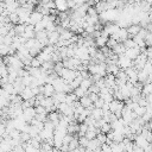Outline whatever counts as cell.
<instances>
[{"label": "cell", "mask_w": 152, "mask_h": 152, "mask_svg": "<svg viewBox=\"0 0 152 152\" xmlns=\"http://www.w3.org/2000/svg\"><path fill=\"white\" fill-rule=\"evenodd\" d=\"M116 64H118V66H119L121 70H126V69L133 66V61L129 59L128 57H126V56L122 53V55L118 56V62H116Z\"/></svg>", "instance_id": "cell-1"}, {"label": "cell", "mask_w": 152, "mask_h": 152, "mask_svg": "<svg viewBox=\"0 0 152 152\" xmlns=\"http://www.w3.org/2000/svg\"><path fill=\"white\" fill-rule=\"evenodd\" d=\"M108 106H109V112L115 114V113H121L125 103H124V101H119V100H115L114 99L113 101H110L108 103Z\"/></svg>", "instance_id": "cell-2"}, {"label": "cell", "mask_w": 152, "mask_h": 152, "mask_svg": "<svg viewBox=\"0 0 152 152\" xmlns=\"http://www.w3.org/2000/svg\"><path fill=\"white\" fill-rule=\"evenodd\" d=\"M140 53H141V50H140L138 46H134V48H131V49H126V51H125L124 55H125L126 57H128L129 59L134 61Z\"/></svg>", "instance_id": "cell-3"}, {"label": "cell", "mask_w": 152, "mask_h": 152, "mask_svg": "<svg viewBox=\"0 0 152 152\" xmlns=\"http://www.w3.org/2000/svg\"><path fill=\"white\" fill-rule=\"evenodd\" d=\"M36 116V110H34V107H28V108H25L23 110V118L25 120V122L30 124V121Z\"/></svg>", "instance_id": "cell-4"}, {"label": "cell", "mask_w": 152, "mask_h": 152, "mask_svg": "<svg viewBox=\"0 0 152 152\" xmlns=\"http://www.w3.org/2000/svg\"><path fill=\"white\" fill-rule=\"evenodd\" d=\"M43 17H44V15H43L42 13H39L38 11H32V12L30 13V18H28V24H31V25H36L37 23L42 21Z\"/></svg>", "instance_id": "cell-5"}, {"label": "cell", "mask_w": 152, "mask_h": 152, "mask_svg": "<svg viewBox=\"0 0 152 152\" xmlns=\"http://www.w3.org/2000/svg\"><path fill=\"white\" fill-rule=\"evenodd\" d=\"M119 28H120V27H119L116 24H114V23H109V24H106L104 27H103L102 30H103V32H106V33L110 37V36H113Z\"/></svg>", "instance_id": "cell-6"}, {"label": "cell", "mask_w": 152, "mask_h": 152, "mask_svg": "<svg viewBox=\"0 0 152 152\" xmlns=\"http://www.w3.org/2000/svg\"><path fill=\"white\" fill-rule=\"evenodd\" d=\"M55 93H56V91H55V88H53V86H52L51 83H45V84L43 86V91H42V94H43L45 97H52Z\"/></svg>", "instance_id": "cell-7"}, {"label": "cell", "mask_w": 152, "mask_h": 152, "mask_svg": "<svg viewBox=\"0 0 152 152\" xmlns=\"http://www.w3.org/2000/svg\"><path fill=\"white\" fill-rule=\"evenodd\" d=\"M19 95L23 99V101H28V100H31V99L34 97V94H33V91H32V89L30 87H25L24 90Z\"/></svg>", "instance_id": "cell-8"}, {"label": "cell", "mask_w": 152, "mask_h": 152, "mask_svg": "<svg viewBox=\"0 0 152 152\" xmlns=\"http://www.w3.org/2000/svg\"><path fill=\"white\" fill-rule=\"evenodd\" d=\"M134 144H135L137 146H139V147H141V148L144 150L145 147H147V146H148V144H150V142H148L144 137H141L140 134H137V135H135V138H134Z\"/></svg>", "instance_id": "cell-9"}, {"label": "cell", "mask_w": 152, "mask_h": 152, "mask_svg": "<svg viewBox=\"0 0 152 152\" xmlns=\"http://www.w3.org/2000/svg\"><path fill=\"white\" fill-rule=\"evenodd\" d=\"M59 40V33L57 31H53V32H50L48 33V42H49V45H56Z\"/></svg>", "instance_id": "cell-10"}, {"label": "cell", "mask_w": 152, "mask_h": 152, "mask_svg": "<svg viewBox=\"0 0 152 152\" xmlns=\"http://www.w3.org/2000/svg\"><path fill=\"white\" fill-rule=\"evenodd\" d=\"M125 51H126V48L124 46L122 43H118V44L112 49V52H113L114 55H116V56H120V55L125 53Z\"/></svg>", "instance_id": "cell-11"}, {"label": "cell", "mask_w": 152, "mask_h": 152, "mask_svg": "<svg viewBox=\"0 0 152 152\" xmlns=\"http://www.w3.org/2000/svg\"><path fill=\"white\" fill-rule=\"evenodd\" d=\"M140 26L139 25H129L128 27H127V32H128V36L129 37H134V36H137L138 33H139V31H140Z\"/></svg>", "instance_id": "cell-12"}, {"label": "cell", "mask_w": 152, "mask_h": 152, "mask_svg": "<svg viewBox=\"0 0 152 152\" xmlns=\"http://www.w3.org/2000/svg\"><path fill=\"white\" fill-rule=\"evenodd\" d=\"M103 113H104V112L102 110V108H94V109L91 110V114H90V116L97 121V120L102 119V116H103Z\"/></svg>", "instance_id": "cell-13"}, {"label": "cell", "mask_w": 152, "mask_h": 152, "mask_svg": "<svg viewBox=\"0 0 152 152\" xmlns=\"http://www.w3.org/2000/svg\"><path fill=\"white\" fill-rule=\"evenodd\" d=\"M107 39L108 37H104V36H100L97 38H95V46H99V48H103L106 46V43H107Z\"/></svg>", "instance_id": "cell-14"}, {"label": "cell", "mask_w": 152, "mask_h": 152, "mask_svg": "<svg viewBox=\"0 0 152 152\" xmlns=\"http://www.w3.org/2000/svg\"><path fill=\"white\" fill-rule=\"evenodd\" d=\"M13 31H14L15 36H21L25 32V25L24 24H17L13 26Z\"/></svg>", "instance_id": "cell-15"}, {"label": "cell", "mask_w": 152, "mask_h": 152, "mask_svg": "<svg viewBox=\"0 0 152 152\" xmlns=\"http://www.w3.org/2000/svg\"><path fill=\"white\" fill-rule=\"evenodd\" d=\"M99 147H101V144L97 141L96 138L89 140V144H88V146H87V148H89V150H91V151H95V150L99 148Z\"/></svg>", "instance_id": "cell-16"}, {"label": "cell", "mask_w": 152, "mask_h": 152, "mask_svg": "<svg viewBox=\"0 0 152 152\" xmlns=\"http://www.w3.org/2000/svg\"><path fill=\"white\" fill-rule=\"evenodd\" d=\"M133 112L137 114V116H138V118H141V116L145 114V112H146V107H142V106H139V104H137V106L134 107Z\"/></svg>", "instance_id": "cell-17"}, {"label": "cell", "mask_w": 152, "mask_h": 152, "mask_svg": "<svg viewBox=\"0 0 152 152\" xmlns=\"http://www.w3.org/2000/svg\"><path fill=\"white\" fill-rule=\"evenodd\" d=\"M8 21H10L12 25H17V24H19V15H18L15 12L10 13V14H8Z\"/></svg>", "instance_id": "cell-18"}, {"label": "cell", "mask_w": 152, "mask_h": 152, "mask_svg": "<svg viewBox=\"0 0 152 152\" xmlns=\"http://www.w3.org/2000/svg\"><path fill=\"white\" fill-rule=\"evenodd\" d=\"M91 84H93V81H91L90 78H83L82 82H81V84H80V87H81L82 89H84V90L88 91V89L90 88Z\"/></svg>", "instance_id": "cell-19"}, {"label": "cell", "mask_w": 152, "mask_h": 152, "mask_svg": "<svg viewBox=\"0 0 152 152\" xmlns=\"http://www.w3.org/2000/svg\"><path fill=\"white\" fill-rule=\"evenodd\" d=\"M74 94L77 96V99H81V97H83V96H87V95H88V91L84 90V89H82L81 87H78V88H76V89L74 90Z\"/></svg>", "instance_id": "cell-20"}, {"label": "cell", "mask_w": 152, "mask_h": 152, "mask_svg": "<svg viewBox=\"0 0 152 152\" xmlns=\"http://www.w3.org/2000/svg\"><path fill=\"white\" fill-rule=\"evenodd\" d=\"M77 101V96L74 94V93H69L66 94V97H65V103L66 104H71L72 102Z\"/></svg>", "instance_id": "cell-21"}, {"label": "cell", "mask_w": 152, "mask_h": 152, "mask_svg": "<svg viewBox=\"0 0 152 152\" xmlns=\"http://www.w3.org/2000/svg\"><path fill=\"white\" fill-rule=\"evenodd\" d=\"M80 145H78V138L77 137H74L72 138V140L69 142V145H68V147H69V151H72V150H75V148H77Z\"/></svg>", "instance_id": "cell-22"}, {"label": "cell", "mask_w": 152, "mask_h": 152, "mask_svg": "<svg viewBox=\"0 0 152 152\" xmlns=\"http://www.w3.org/2000/svg\"><path fill=\"white\" fill-rule=\"evenodd\" d=\"M8 52H10V46L8 45H6V44H0V56L1 57H5V56H7L8 55Z\"/></svg>", "instance_id": "cell-23"}, {"label": "cell", "mask_w": 152, "mask_h": 152, "mask_svg": "<svg viewBox=\"0 0 152 152\" xmlns=\"http://www.w3.org/2000/svg\"><path fill=\"white\" fill-rule=\"evenodd\" d=\"M87 15L88 17H99V13L94 6H89L87 10Z\"/></svg>", "instance_id": "cell-24"}, {"label": "cell", "mask_w": 152, "mask_h": 152, "mask_svg": "<svg viewBox=\"0 0 152 152\" xmlns=\"http://www.w3.org/2000/svg\"><path fill=\"white\" fill-rule=\"evenodd\" d=\"M96 139H97V141L102 145V144H106V141H107V135H106L104 133H102V132H99V133L96 134Z\"/></svg>", "instance_id": "cell-25"}, {"label": "cell", "mask_w": 152, "mask_h": 152, "mask_svg": "<svg viewBox=\"0 0 152 152\" xmlns=\"http://www.w3.org/2000/svg\"><path fill=\"white\" fill-rule=\"evenodd\" d=\"M88 144H89V140H88V139H87L84 135L78 138V145H80L81 147H83V148H87Z\"/></svg>", "instance_id": "cell-26"}, {"label": "cell", "mask_w": 152, "mask_h": 152, "mask_svg": "<svg viewBox=\"0 0 152 152\" xmlns=\"http://www.w3.org/2000/svg\"><path fill=\"white\" fill-rule=\"evenodd\" d=\"M109 131H112V127H110V124H109V122H104V124L100 127V132H102V133H104V134H107Z\"/></svg>", "instance_id": "cell-27"}, {"label": "cell", "mask_w": 152, "mask_h": 152, "mask_svg": "<svg viewBox=\"0 0 152 152\" xmlns=\"http://www.w3.org/2000/svg\"><path fill=\"white\" fill-rule=\"evenodd\" d=\"M116 44H118V42H116V40H115L114 38H112V37H109V38L107 39V43H106V46H107L108 49H110V50H112V49H113V48H114V46H115Z\"/></svg>", "instance_id": "cell-28"}, {"label": "cell", "mask_w": 152, "mask_h": 152, "mask_svg": "<svg viewBox=\"0 0 152 152\" xmlns=\"http://www.w3.org/2000/svg\"><path fill=\"white\" fill-rule=\"evenodd\" d=\"M30 66H32V68H40L42 66V63L37 59V57H32L31 63H30Z\"/></svg>", "instance_id": "cell-29"}, {"label": "cell", "mask_w": 152, "mask_h": 152, "mask_svg": "<svg viewBox=\"0 0 152 152\" xmlns=\"http://www.w3.org/2000/svg\"><path fill=\"white\" fill-rule=\"evenodd\" d=\"M34 110H36V114H46L48 115V110L43 107V106H37V107H34Z\"/></svg>", "instance_id": "cell-30"}, {"label": "cell", "mask_w": 152, "mask_h": 152, "mask_svg": "<svg viewBox=\"0 0 152 152\" xmlns=\"http://www.w3.org/2000/svg\"><path fill=\"white\" fill-rule=\"evenodd\" d=\"M72 138H74V135H72V134L66 133V134H65V137L63 138V144H64V145H69V142L72 140Z\"/></svg>", "instance_id": "cell-31"}, {"label": "cell", "mask_w": 152, "mask_h": 152, "mask_svg": "<svg viewBox=\"0 0 152 152\" xmlns=\"http://www.w3.org/2000/svg\"><path fill=\"white\" fill-rule=\"evenodd\" d=\"M93 104H94V107H95V108H102V106L104 104V101H103L102 99H100V97H99V99H97Z\"/></svg>", "instance_id": "cell-32"}, {"label": "cell", "mask_w": 152, "mask_h": 152, "mask_svg": "<svg viewBox=\"0 0 152 152\" xmlns=\"http://www.w3.org/2000/svg\"><path fill=\"white\" fill-rule=\"evenodd\" d=\"M88 96H89V99L91 100V102H93V103L99 99V94H94V93H89V94H88Z\"/></svg>", "instance_id": "cell-33"}, {"label": "cell", "mask_w": 152, "mask_h": 152, "mask_svg": "<svg viewBox=\"0 0 152 152\" xmlns=\"http://www.w3.org/2000/svg\"><path fill=\"white\" fill-rule=\"evenodd\" d=\"M145 139H146V140H147L150 144H152V132H151V131H150V132H148V133L145 135Z\"/></svg>", "instance_id": "cell-34"}, {"label": "cell", "mask_w": 152, "mask_h": 152, "mask_svg": "<svg viewBox=\"0 0 152 152\" xmlns=\"http://www.w3.org/2000/svg\"><path fill=\"white\" fill-rule=\"evenodd\" d=\"M148 128H150V131L152 132V119L148 121Z\"/></svg>", "instance_id": "cell-35"}, {"label": "cell", "mask_w": 152, "mask_h": 152, "mask_svg": "<svg viewBox=\"0 0 152 152\" xmlns=\"http://www.w3.org/2000/svg\"><path fill=\"white\" fill-rule=\"evenodd\" d=\"M1 64H4V58L0 56V65H1Z\"/></svg>", "instance_id": "cell-36"}, {"label": "cell", "mask_w": 152, "mask_h": 152, "mask_svg": "<svg viewBox=\"0 0 152 152\" xmlns=\"http://www.w3.org/2000/svg\"><path fill=\"white\" fill-rule=\"evenodd\" d=\"M2 40H4V37H2V36H0V44H2Z\"/></svg>", "instance_id": "cell-37"}, {"label": "cell", "mask_w": 152, "mask_h": 152, "mask_svg": "<svg viewBox=\"0 0 152 152\" xmlns=\"http://www.w3.org/2000/svg\"><path fill=\"white\" fill-rule=\"evenodd\" d=\"M148 76H150V77H152V72H151V74H150V75H148Z\"/></svg>", "instance_id": "cell-38"}]
</instances>
